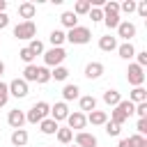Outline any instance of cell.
<instances>
[{
	"label": "cell",
	"instance_id": "6da1fadb",
	"mask_svg": "<svg viewBox=\"0 0 147 147\" xmlns=\"http://www.w3.org/2000/svg\"><path fill=\"white\" fill-rule=\"evenodd\" d=\"M103 9V23L108 30H117V25L122 23L119 18V2L117 0H106V5L101 7Z\"/></svg>",
	"mask_w": 147,
	"mask_h": 147
},
{
	"label": "cell",
	"instance_id": "7a4b0ae2",
	"mask_svg": "<svg viewBox=\"0 0 147 147\" xmlns=\"http://www.w3.org/2000/svg\"><path fill=\"white\" fill-rule=\"evenodd\" d=\"M133 108H136V106H133L129 99H122V101L110 110V122H115V124H119V126H122V124L133 115Z\"/></svg>",
	"mask_w": 147,
	"mask_h": 147
},
{
	"label": "cell",
	"instance_id": "3957f363",
	"mask_svg": "<svg viewBox=\"0 0 147 147\" xmlns=\"http://www.w3.org/2000/svg\"><path fill=\"white\" fill-rule=\"evenodd\" d=\"M48 113H51V106H48L46 101H37V103H32V108L25 113V122H30V124H39L41 119L48 117Z\"/></svg>",
	"mask_w": 147,
	"mask_h": 147
},
{
	"label": "cell",
	"instance_id": "277c9868",
	"mask_svg": "<svg viewBox=\"0 0 147 147\" xmlns=\"http://www.w3.org/2000/svg\"><path fill=\"white\" fill-rule=\"evenodd\" d=\"M90 39H92V32H90V28H85V25H76L74 30L67 32V41L74 44V46H83V44H87Z\"/></svg>",
	"mask_w": 147,
	"mask_h": 147
},
{
	"label": "cell",
	"instance_id": "5b68a950",
	"mask_svg": "<svg viewBox=\"0 0 147 147\" xmlns=\"http://www.w3.org/2000/svg\"><path fill=\"white\" fill-rule=\"evenodd\" d=\"M34 34H37V25H34V21H21L18 25H14V37H16V39L32 41Z\"/></svg>",
	"mask_w": 147,
	"mask_h": 147
},
{
	"label": "cell",
	"instance_id": "8992f818",
	"mask_svg": "<svg viewBox=\"0 0 147 147\" xmlns=\"http://www.w3.org/2000/svg\"><path fill=\"white\" fill-rule=\"evenodd\" d=\"M67 57V51L64 48H48L44 51V64L46 67H60Z\"/></svg>",
	"mask_w": 147,
	"mask_h": 147
},
{
	"label": "cell",
	"instance_id": "52a82bcc",
	"mask_svg": "<svg viewBox=\"0 0 147 147\" xmlns=\"http://www.w3.org/2000/svg\"><path fill=\"white\" fill-rule=\"evenodd\" d=\"M126 80H129L131 87H142V83H145V69L138 67L136 62L129 64V69H126Z\"/></svg>",
	"mask_w": 147,
	"mask_h": 147
},
{
	"label": "cell",
	"instance_id": "ba28073f",
	"mask_svg": "<svg viewBox=\"0 0 147 147\" xmlns=\"http://www.w3.org/2000/svg\"><path fill=\"white\" fill-rule=\"evenodd\" d=\"M7 87H9V96H16V99H25L30 92V87L23 78H14L11 83H7Z\"/></svg>",
	"mask_w": 147,
	"mask_h": 147
},
{
	"label": "cell",
	"instance_id": "9c48e42d",
	"mask_svg": "<svg viewBox=\"0 0 147 147\" xmlns=\"http://www.w3.org/2000/svg\"><path fill=\"white\" fill-rule=\"evenodd\" d=\"M67 122V129H71V131H83L85 129V124H87V117L80 113V110H74V113H69V117L64 119Z\"/></svg>",
	"mask_w": 147,
	"mask_h": 147
},
{
	"label": "cell",
	"instance_id": "30bf717a",
	"mask_svg": "<svg viewBox=\"0 0 147 147\" xmlns=\"http://www.w3.org/2000/svg\"><path fill=\"white\" fill-rule=\"evenodd\" d=\"M48 117H51V119H55L57 124H60V122H64V119L69 117V106H67L64 101H55V103L51 106V113H48Z\"/></svg>",
	"mask_w": 147,
	"mask_h": 147
},
{
	"label": "cell",
	"instance_id": "8fae6325",
	"mask_svg": "<svg viewBox=\"0 0 147 147\" xmlns=\"http://www.w3.org/2000/svg\"><path fill=\"white\" fill-rule=\"evenodd\" d=\"M74 145L78 147H99V140L94 133H87V131H78L74 136Z\"/></svg>",
	"mask_w": 147,
	"mask_h": 147
},
{
	"label": "cell",
	"instance_id": "7c38bea8",
	"mask_svg": "<svg viewBox=\"0 0 147 147\" xmlns=\"http://www.w3.org/2000/svg\"><path fill=\"white\" fill-rule=\"evenodd\" d=\"M136 25L131 23V21H122L119 25H117V37H122L124 41H131L133 37H136Z\"/></svg>",
	"mask_w": 147,
	"mask_h": 147
},
{
	"label": "cell",
	"instance_id": "4fadbf2b",
	"mask_svg": "<svg viewBox=\"0 0 147 147\" xmlns=\"http://www.w3.org/2000/svg\"><path fill=\"white\" fill-rule=\"evenodd\" d=\"M7 124H9L11 129H23V124H25V113L18 110V108L9 110V115H7Z\"/></svg>",
	"mask_w": 147,
	"mask_h": 147
},
{
	"label": "cell",
	"instance_id": "5bb4252c",
	"mask_svg": "<svg viewBox=\"0 0 147 147\" xmlns=\"http://www.w3.org/2000/svg\"><path fill=\"white\" fill-rule=\"evenodd\" d=\"M101 76H103V64H101V62H87V64H85V78L96 80V78H101Z\"/></svg>",
	"mask_w": 147,
	"mask_h": 147
},
{
	"label": "cell",
	"instance_id": "9a60e30c",
	"mask_svg": "<svg viewBox=\"0 0 147 147\" xmlns=\"http://www.w3.org/2000/svg\"><path fill=\"white\" fill-rule=\"evenodd\" d=\"M78 108H80V113H83V115H85V113H92V110H96V99H94L92 94L78 96Z\"/></svg>",
	"mask_w": 147,
	"mask_h": 147
},
{
	"label": "cell",
	"instance_id": "2e32d148",
	"mask_svg": "<svg viewBox=\"0 0 147 147\" xmlns=\"http://www.w3.org/2000/svg\"><path fill=\"white\" fill-rule=\"evenodd\" d=\"M28 138H30V136H28L25 129H14L11 136H9V140H11L14 147H25V145H28Z\"/></svg>",
	"mask_w": 147,
	"mask_h": 147
},
{
	"label": "cell",
	"instance_id": "e0dca14e",
	"mask_svg": "<svg viewBox=\"0 0 147 147\" xmlns=\"http://www.w3.org/2000/svg\"><path fill=\"white\" fill-rule=\"evenodd\" d=\"M85 117H87V122H90L92 126H103V124L108 122V113H103V110H92V113H87Z\"/></svg>",
	"mask_w": 147,
	"mask_h": 147
},
{
	"label": "cell",
	"instance_id": "ac0fdd59",
	"mask_svg": "<svg viewBox=\"0 0 147 147\" xmlns=\"http://www.w3.org/2000/svg\"><path fill=\"white\" fill-rule=\"evenodd\" d=\"M57 129H60V124H57L55 119H51V117H46V119L39 122V131H41L44 136H55Z\"/></svg>",
	"mask_w": 147,
	"mask_h": 147
},
{
	"label": "cell",
	"instance_id": "d6986e66",
	"mask_svg": "<svg viewBox=\"0 0 147 147\" xmlns=\"http://www.w3.org/2000/svg\"><path fill=\"white\" fill-rule=\"evenodd\" d=\"M34 14H37L34 2H21V5H18V16H21L23 21H32Z\"/></svg>",
	"mask_w": 147,
	"mask_h": 147
},
{
	"label": "cell",
	"instance_id": "ffe728a7",
	"mask_svg": "<svg viewBox=\"0 0 147 147\" xmlns=\"http://www.w3.org/2000/svg\"><path fill=\"white\" fill-rule=\"evenodd\" d=\"M62 96H64V103H67V101H74V99L80 96V87H78L76 83H67V85L62 87Z\"/></svg>",
	"mask_w": 147,
	"mask_h": 147
},
{
	"label": "cell",
	"instance_id": "44dd1931",
	"mask_svg": "<svg viewBox=\"0 0 147 147\" xmlns=\"http://www.w3.org/2000/svg\"><path fill=\"white\" fill-rule=\"evenodd\" d=\"M99 48L106 51V53L117 51V37H113V34H103V37L99 39Z\"/></svg>",
	"mask_w": 147,
	"mask_h": 147
},
{
	"label": "cell",
	"instance_id": "7402d4cb",
	"mask_svg": "<svg viewBox=\"0 0 147 147\" xmlns=\"http://www.w3.org/2000/svg\"><path fill=\"white\" fill-rule=\"evenodd\" d=\"M60 23H62L67 30H74V28L78 25V16H76L74 11H62V14H60Z\"/></svg>",
	"mask_w": 147,
	"mask_h": 147
},
{
	"label": "cell",
	"instance_id": "603a6c76",
	"mask_svg": "<svg viewBox=\"0 0 147 147\" xmlns=\"http://www.w3.org/2000/svg\"><path fill=\"white\" fill-rule=\"evenodd\" d=\"M117 53H119V57H122V60H131V57H136V48H133V44H131V41L117 44Z\"/></svg>",
	"mask_w": 147,
	"mask_h": 147
},
{
	"label": "cell",
	"instance_id": "cb8c5ba5",
	"mask_svg": "<svg viewBox=\"0 0 147 147\" xmlns=\"http://www.w3.org/2000/svg\"><path fill=\"white\" fill-rule=\"evenodd\" d=\"M129 101L136 106V103H145L147 101V90L145 87H133L131 92H129Z\"/></svg>",
	"mask_w": 147,
	"mask_h": 147
},
{
	"label": "cell",
	"instance_id": "d4e9b609",
	"mask_svg": "<svg viewBox=\"0 0 147 147\" xmlns=\"http://www.w3.org/2000/svg\"><path fill=\"white\" fill-rule=\"evenodd\" d=\"M48 41L53 44V48H62V44L67 41V32H62V30H51Z\"/></svg>",
	"mask_w": 147,
	"mask_h": 147
},
{
	"label": "cell",
	"instance_id": "484cf974",
	"mask_svg": "<svg viewBox=\"0 0 147 147\" xmlns=\"http://www.w3.org/2000/svg\"><path fill=\"white\" fill-rule=\"evenodd\" d=\"M55 138H57L60 145H71V140H74V131L67 129V126H60L57 133H55Z\"/></svg>",
	"mask_w": 147,
	"mask_h": 147
},
{
	"label": "cell",
	"instance_id": "4316f807",
	"mask_svg": "<svg viewBox=\"0 0 147 147\" xmlns=\"http://www.w3.org/2000/svg\"><path fill=\"white\" fill-rule=\"evenodd\" d=\"M119 101H122V94H119L117 90H106V92H103V103H108L110 108H115Z\"/></svg>",
	"mask_w": 147,
	"mask_h": 147
},
{
	"label": "cell",
	"instance_id": "83f0119b",
	"mask_svg": "<svg viewBox=\"0 0 147 147\" xmlns=\"http://www.w3.org/2000/svg\"><path fill=\"white\" fill-rule=\"evenodd\" d=\"M69 78V69L67 67H53V71H51V80H67Z\"/></svg>",
	"mask_w": 147,
	"mask_h": 147
},
{
	"label": "cell",
	"instance_id": "f1b7e54d",
	"mask_svg": "<svg viewBox=\"0 0 147 147\" xmlns=\"http://www.w3.org/2000/svg\"><path fill=\"white\" fill-rule=\"evenodd\" d=\"M48 80H51V69H48V67H37V78H34V83L46 85Z\"/></svg>",
	"mask_w": 147,
	"mask_h": 147
},
{
	"label": "cell",
	"instance_id": "f546056e",
	"mask_svg": "<svg viewBox=\"0 0 147 147\" xmlns=\"http://www.w3.org/2000/svg\"><path fill=\"white\" fill-rule=\"evenodd\" d=\"M92 9V5H90V0H78L76 5H74V14L76 16H85L87 11Z\"/></svg>",
	"mask_w": 147,
	"mask_h": 147
},
{
	"label": "cell",
	"instance_id": "4dcf8cb0",
	"mask_svg": "<svg viewBox=\"0 0 147 147\" xmlns=\"http://www.w3.org/2000/svg\"><path fill=\"white\" fill-rule=\"evenodd\" d=\"M34 78H37V64H25V69H23V80H25V83H34Z\"/></svg>",
	"mask_w": 147,
	"mask_h": 147
},
{
	"label": "cell",
	"instance_id": "1f68e13d",
	"mask_svg": "<svg viewBox=\"0 0 147 147\" xmlns=\"http://www.w3.org/2000/svg\"><path fill=\"white\" fill-rule=\"evenodd\" d=\"M28 48H30V53H32L34 57H37V55H44V44H41V41H39L37 37H34V39H32V41L28 44Z\"/></svg>",
	"mask_w": 147,
	"mask_h": 147
},
{
	"label": "cell",
	"instance_id": "d6a6232c",
	"mask_svg": "<svg viewBox=\"0 0 147 147\" xmlns=\"http://www.w3.org/2000/svg\"><path fill=\"white\" fill-rule=\"evenodd\" d=\"M103 126H106V133H108V136H113V138H117V136H119V131H122V126H119V124H115V122H110V119H108Z\"/></svg>",
	"mask_w": 147,
	"mask_h": 147
},
{
	"label": "cell",
	"instance_id": "836d02e7",
	"mask_svg": "<svg viewBox=\"0 0 147 147\" xmlns=\"http://www.w3.org/2000/svg\"><path fill=\"white\" fill-rule=\"evenodd\" d=\"M87 16L92 18V23H99V21H103V9H101V7H92V9L87 11Z\"/></svg>",
	"mask_w": 147,
	"mask_h": 147
},
{
	"label": "cell",
	"instance_id": "e575fe53",
	"mask_svg": "<svg viewBox=\"0 0 147 147\" xmlns=\"http://www.w3.org/2000/svg\"><path fill=\"white\" fill-rule=\"evenodd\" d=\"M129 142H131V147H147V138L145 136H138V133H133L129 138Z\"/></svg>",
	"mask_w": 147,
	"mask_h": 147
},
{
	"label": "cell",
	"instance_id": "d590c367",
	"mask_svg": "<svg viewBox=\"0 0 147 147\" xmlns=\"http://www.w3.org/2000/svg\"><path fill=\"white\" fill-rule=\"evenodd\" d=\"M7 101H9V87H7V83L0 80V108L7 106Z\"/></svg>",
	"mask_w": 147,
	"mask_h": 147
},
{
	"label": "cell",
	"instance_id": "8d00e7d4",
	"mask_svg": "<svg viewBox=\"0 0 147 147\" xmlns=\"http://www.w3.org/2000/svg\"><path fill=\"white\" fill-rule=\"evenodd\" d=\"M119 11L133 14V11H136V0H124V2H119Z\"/></svg>",
	"mask_w": 147,
	"mask_h": 147
},
{
	"label": "cell",
	"instance_id": "74e56055",
	"mask_svg": "<svg viewBox=\"0 0 147 147\" xmlns=\"http://www.w3.org/2000/svg\"><path fill=\"white\" fill-rule=\"evenodd\" d=\"M18 57H21L25 64H32V60H34V55L30 53V48H28V46H23V48L18 51Z\"/></svg>",
	"mask_w": 147,
	"mask_h": 147
},
{
	"label": "cell",
	"instance_id": "f35d334b",
	"mask_svg": "<svg viewBox=\"0 0 147 147\" xmlns=\"http://www.w3.org/2000/svg\"><path fill=\"white\" fill-rule=\"evenodd\" d=\"M133 113L138 115V119H145V117H147V101H145V103H136Z\"/></svg>",
	"mask_w": 147,
	"mask_h": 147
},
{
	"label": "cell",
	"instance_id": "ab89813d",
	"mask_svg": "<svg viewBox=\"0 0 147 147\" xmlns=\"http://www.w3.org/2000/svg\"><path fill=\"white\" fill-rule=\"evenodd\" d=\"M136 64L138 67H147V51H140V53H136Z\"/></svg>",
	"mask_w": 147,
	"mask_h": 147
},
{
	"label": "cell",
	"instance_id": "60d3db41",
	"mask_svg": "<svg viewBox=\"0 0 147 147\" xmlns=\"http://www.w3.org/2000/svg\"><path fill=\"white\" fill-rule=\"evenodd\" d=\"M136 131H138V136H145V133H147V117H145V119H138Z\"/></svg>",
	"mask_w": 147,
	"mask_h": 147
},
{
	"label": "cell",
	"instance_id": "b9f144b4",
	"mask_svg": "<svg viewBox=\"0 0 147 147\" xmlns=\"http://www.w3.org/2000/svg\"><path fill=\"white\" fill-rule=\"evenodd\" d=\"M136 11H138L140 16H147V0H140V2H136Z\"/></svg>",
	"mask_w": 147,
	"mask_h": 147
},
{
	"label": "cell",
	"instance_id": "7bdbcfd3",
	"mask_svg": "<svg viewBox=\"0 0 147 147\" xmlns=\"http://www.w3.org/2000/svg\"><path fill=\"white\" fill-rule=\"evenodd\" d=\"M9 25V16H7V11H0V30H5Z\"/></svg>",
	"mask_w": 147,
	"mask_h": 147
},
{
	"label": "cell",
	"instance_id": "ee69618b",
	"mask_svg": "<svg viewBox=\"0 0 147 147\" xmlns=\"http://www.w3.org/2000/svg\"><path fill=\"white\" fill-rule=\"evenodd\" d=\"M117 147H131V142H129V138H119V142H117Z\"/></svg>",
	"mask_w": 147,
	"mask_h": 147
},
{
	"label": "cell",
	"instance_id": "f6af8a7d",
	"mask_svg": "<svg viewBox=\"0 0 147 147\" xmlns=\"http://www.w3.org/2000/svg\"><path fill=\"white\" fill-rule=\"evenodd\" d=\"M7 9V0H0V11H5Z\"/></svg>",
	"mask_w": 147,
	"mask_h": 147
},
{
	"label": "cell",
	"instance_id": "bcb514c9",
	"mask_svg": "<svg viewBox=\"0 0 147 147\" xmlns=\"http://www.w3.org/2000/svg\"><path fill=\"white\" fill-rule=\"evenodd\" d=\"M2 74H5V62L0 60V76H2Z\"/></svg>",
	"mask_w": 147,
	"mask_h": 147
},
{
	"label": "cell",
	"instance_id": "7dc6e473",
	"mask_svg": "<svg viewBox=\"0 0 147 147\" xmlns=\"http://www.w3.org/2000/svg\"><path fill=\"white\" fill-rule=\"evenodd\" d=\"M69 147H78V145H74V142H71V145H69Z\"/></svg>",
	"mask_w": 147,
	"mask_h": 147
},
{
	"label": "cell",
	"instance_id": "c3c4849f",
	"mask_svg": "<svg viewBox=\"0 0 147 147\" xmlns=\"http://www.w3.org/2000/svg\"><path fill=\"white\" fill-rule=\"evenodd\" d=\"M0 78H2V76H0Z\"/></svg>",
	"mask_w": 147,
	"mask_h": 147
}]
</instances>
